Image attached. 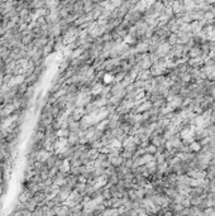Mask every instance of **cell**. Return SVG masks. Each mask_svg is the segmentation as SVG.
Wrapping results in <instances>:
<instances>
[{
	"instance_id": "9a60e30c",
	"label": "cell",
	"mask_w": 215,
	"mask_h": 216,
	"mask_svg": "<svg viewBox=\"0 0 215 216\" xmlns=\"http://www.w3.org/2000/svg\"><path fill=\"white\" fill-rule=\"evenodd\" d=\"M48 171L49 169H44V171H42V172L39 173V176H40V178H42V181H46L47 178H49L48 177Z\"/></svg>"
},
{
	"instance_id": "7a4b0ae2",
	"label": "cell",
	"mask_w": 215,
	"mask_h": 216,
	"mask_svg": "<svg viewBox=\"0 0 215 216\" xmlns=\"http://www.w3.org/2000/svg\"><path fill=\"white\" fill-rule=\"evenodd\" d=\"M53 211H55L56 216H68L71 212L70 207L66 206V205H58V206H56L53 209Z\"/></svg>"
},
{
	"instance_id": "8992f818",
	"label": "cell",
	"mask_w": 215,
	"mask_h": 216,
	"mask_svg": "<svg viewBox=\"0 0 215 216\" xmlns=\"http://www.w3.org/2000/svg\"><path fill=\"white\" fill-rule=\"evenodd\" d=\"M151 77H152V75H151V71H149V70H140V71L138 72L137 80H140V81H148Z\"/></svg>"
},
{
	"instance_id": "9c48e42d",
	"label": "cell",
	"mask_w": 215,
	"mask_h": 216,
	"mask_svg": "<svg viewBox=\"0 0 215 216\" xmlns=\"http://www.w3.org/2000/svg\"><path fill=\"white\" fill-rule=\"evenodd\" d=\"M68 131L70 133H77L80 130V121H71L68 123Z\"/></svg>"
},
{
	"instance_id": "6da1fadb",
	"label": "cell",
	"mask_w": 215,
	"mask_h": 216,
	"mask_svg": "<svg viewBox=\"0 0 215 216\" xmlns=\"http://www.w3.org/2000/svg\"><path fill=\"white\" fill-rule=\"evenodd\" d=\"M86 115V111H85V108H75L71 112V116L75 121H80L84 116Z\"/></svg>"
},
{
	"instance_id": "5bb4252c",
	"label": "cell",
	"mask_w": 215,
	"mask_h": 216,
	"mask_svg": "<svg viewBox=\"0 0 215 216\" xmlns=\"http://www.w3.org/2000/svg\"><path fill=\"white\" fill-rule=\"evenodd\" d=\"M32 216H44V211L40 206H37V209L32 212Z\"/></svg>"
},
{
	"instance_id": "7c38bea8",
	"label": "cell",
	"mask_w": 215,
	"mask_h": 216,
	"mask_svg": "<svg viewBox=\"0 0 215 216\" xmlns=\"http://www.w3.org/2000/svg\"><path fill=\"white\" fill-rule=\"evenodd\" d=\"M56 134H57V138H67L70 131H68V129H60L56 131Z\"/></svg>"
},
{
	"instance_id": "ac0fdd59",
	"label": "cell",
	"mask_w": 215,
	"mask_h": 216,
	"mask_svg": "<svg viewBox=\"0 0 215 216\" xmlns=\"http://www.w3.org/2000/svg\"><path fill=\"white\" fill-rule=\"evenodd\" d=\"M210 40H211V43H215V36H214V37H213Z\"/></svg>"
},
{
	"instance_id": "277c9868",
	"label": "cell",
	"mask_w": 215,
	"mask_h": 216,
	"mask_svg": "<svg viewBox=\"0 0 215 216\" xmlns=\"http://www.w3.org/2000/svg\"><path fill=\"white\" fill-rule=\"evenodd\" d=\"M79 142H80V138H79V135H77V133H70L68 137H67L68 146L75 147V146H77V144H79Z\"/></svg>"
},
{
	"instance_id": "30bf717a",
	"label": "cell",
	"mask_w": 215,
	"mask_h": 216,
	"mask_svg": "<svg viewBox=\"0 0 215 216\" xmlns=\"http://www.w3.org/2000/svg\"><path fill=\"white\" fill-rule=\"evenodd\" d=\"M189 148H190V152L191 153H196V152H200L201 150V146H200V143L199 142H192L190 146H189Z\"/></svg>"
},
{
	"instance_id": "e0dca14e",
	"label": "cell",
	"mask_w": 215,
	"mask_h": 216,
	"mask_svg": "<svg viewBox=\"0 0 215 216\" xmlns=\"http://www.w3.org/2000/svg\"><path fill=\"white\" fill-rule=\"evenodd\" d=\"M9 216H22V211H12Z\"/></svg>"
},
{
	"instance_id": "2e32d148",
	"label": "cell",
	"mask_w": 215,
	"mask_h": 216,
	"mask_svg": "<svg viewBox=\"0 0 215 216\" xmlns=\"http://www.w3.org/2000/svg\"><path fill=\"white\" fill-rule=\"evenodd\" d=\"M63 164V159H61V158H58L57 159V162H56V164H55V167L57 168V169H60L61 168V166Z\"/></svg>"
},
{
	"instance_id": "3957f363",
	"label": "cell",
	"mask_w": 215,
	"mask_h": 216,
	"mask_svg": "<svg viewBox=\"0 0 215 216\" xmlns=\"http://www.w3.org/2000/svg\"><path fill=\"white\" fill-rule=\"evenodd\" d=\"M103 90H104V85L103 82H98L96 85H94L93 87H91V95H93L94 99L101 96V94H103Z\"/></svg>"
},
{
	"instance_id": "5b68a950",
	"label": "cell",
	"mask_w": 215,
	"mask_h": 216,
	"mask_svg": "<svg viewBox=\"0 0 215 216\" xmlns=\"http://www.w3.org/2000/svg\"><path fill=\"white\" fill-rule=\"evenodd\" d=\"M24 205V210H28V211H30V212H33L36 209H37V206H38V202L32 197L30 200H28L25 203H23Z\"/></svg>"
},
{
	"instance_id": "8fae6325",
	"label": "cell",
	"mask_w": 215,
	"mask_h": 216,
	"mask_svg": "<svg viewBox=\"0 0 215 216\" xmlns=\"http://www.w3.org/2000/svg\"><path fill=\"white\" fill-rule=\"evenodd\" d=\"M177 42H179V37H177V34H175V33H171V34H170V37H168L167 43H168L171 47H173V46H176V44H177Z\"/></svg>"
},
{
	"instance_id": "52a82bcc",
	"label": "cell",
	"mask_w": 215,
	"mask_h": 216,
	"mask_svg": "<svg viewBox=\"0 0 215 216\" xmlns=\"http://www.w3.org/2000/svg\"><path fill=\"white\" fill-rule=\"evenodd\" d=\"M57 159H58V156H56V154L52 152V154H51V156L48 157V159L46 161V167H47L48 169L53 168L55 164H56V162H57Z\"/></svg>"
},
{
	"instance_id": "4fadbf2b",
	"label": "cell",
	"mask_w": 215,
	"mask_h": 216,
	"mask_svg": "<svg viewBox=\"0 0 215 216\" xmlns=\"http://www.w3.org/2000/svg\"><path fill=\"white\" fill-rule=\"evenodd\" d=\"M146 150H147V153H148V154H152V156H155V154L157 153V150H158V149H157V147H156V146H153V144L151 143V144H148V147L146 148Z\"/></svg>"
},
{
	"instance_id": "ba28073f",
	"label": "cell",
	"mask_w": 215,
	"mask_h": 216,
	"mask_svg": "<svg viewBox=\"0 0 215 216\" xmlns=\"http://www.w3.org/2000/svg\"><path fill=\"white\" fill-rule=\"evenodd\" d=\"M109 162H110V164H111L113 167L118 168V167L123 166V163H124V159H123L120 156H118V157H114V158H110Z\"/></svg>"
}]
</instances>
